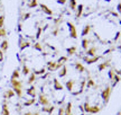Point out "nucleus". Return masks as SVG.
Instances as JSON below:
<instances>
[{
  "mask_svg": "<svg viewBox=\"0 0 121 115\" xmlns=\"http://www.w3.org/2000/svg\"><path fill=\"white\" fill-rule=\"evenodd\" d=\"M10 84L13 86V90L15 91L16 96L22 98V82L18 79H10Z\"/></svg>",
  "mask_w": 121,
  "mask_h": 115,
  "instance_id": "1",
  "label": "nucleus"
},
{
  "mask_svg": "<svg viewBox=\"0 0 121 115\" xmlns=\"http://www.w3.org/2000/svg\"><path fill=\"white\" fill-rule=\"evenodd\" d=\"M111 91H112L111 86H107V87L102 90V93H101V97H102V101H103L104 104H108L109 99H110V96H111Z\"/></svg>",
  "mask_w": 121,
  "mask_h": 115,
  "instance_id": "2",
  "label": "nucleus"
},
{
  "mask_svg": "<svg viewBox=\"0 0 121 115\" xmlns=\"http://www.w3.org/2000/svg\"><path fill=\"white\" fill-rule=\"evenodd\" d=\"M67 27H69V36L72 37V38H74V40H76L78 38V31H76V27L74 26L73 23L69 22L67 23Z\"/></svg>",
  "mask_w": 121,
  "mask_h": 115,
  "instance_id": "3",
  "label": "nucleus"
},
{
  "mask_svg": "<svg viewBox=\"0 0 121 115\" xmlns=\"http://www.w3.org/2000/svg\"><path fill=\"white\" fill-rule=\"evenodd\" d=\"M38 103L42 106H48L49 105V99L45 94H39L38 96Z\"/></svg>",
  "mask_w": 121,
  "mask_h": 115,
  "instance_id": "4",
  "label": "nucleus"
},
{
  "mask_svg": "<svg viewBox=\"0 0 121 115\" xmlns=\"http://www.w3.org/2000/svg\"><path fill=\"white\" fill-rule=\"evenodd\" d=\"M101 58L102 57H100V55H95V57H87V55H85L83 58V60L86 62V64H93V63L99 61Z\"/></svg>",
  "mask_w": 121,
  "mask_h": 115,
  "instance_id": "5",
  "label": "nucleus"
},
{
  "mask_svg": "<svg viewBox=\"0 0 121 115\" xmlns=\"http://www.w3.org/2000/svg\"><path fill=\"white\" fill-rule=\"evenodd\" d=\"M30 46V42L27 40H24L22 37H20L19 38V49H20V51H22V50H25L26 48H29Z\"/></svg>",
  "mask_w": 121,
  "mask_h": 115,
  "instance_id": "6",
  "label": "nucleus"
},
{
  "mask_svg": "<svg viewBox=\"0 0 121 115\" xmlns=\"http://www.w3.org/2000/svg\"><path fill=\"white\" fill-rule=\"evenodd\" d=\"M39 7H40V9H42V11H43L44 14H46V15H48V16H53V10L48 6H46L45 4H40L39 5Z\"/></svg>",
  "mask_w": 121,
  "mask_h": 115,
  "instance_id": "7",
  "label": "nucleus"
},
{
  "mask_svg": "<svg viewBox=\"0 0 121 115\" xmlns=\"http://www.w3.org/2000/svg\"><path fill=\"white\" fill-rule=\"evenodd\" d=\"M53 87H54V89L55 90H57V91H60V90H63V85L60 84V81H58V79H56V78H54L53 79Z\"/></svg>",
  "mask_w": 121,
  "mask_h": 115,
  "instance_id": "8",
  "label": "nucleus"
},
{
  "mask_svg": "<svg viewBox=\"0 0 121 115\" xmlns=\"http://www.w3.org/2000/svg\"><path fill=\"white\" fill-rule=\"evenodd\" d=\"M15 91L13 90V88H10V89H7L6 91L4 93V99H10V98H13L15 97Z\"/></svg>",
  "mask_w": 121,
  "mask_h": 115,
  "instance_id": "9",
  "label": "nucleus"
},
{
  "mask_svg": "<svg viewBox=\"0 0 121 115\" xmlns=\"http://www.w3.org/2000/svg\"><path fill=\"white\" fill-rule=\"evenodd\" d=\"M56 66H57V62L56 61H47V70L49 71V72L57 71L56 70Z\"/></svg>",
  "mask_w": 121,
  "mask_h": 115,
  "instance_id": "10",
  "label": "nucleus"
},
{
  "mask_svg": "<svg viewBox=\"0 0 121 115\" xmlns=\"http://www.w3.org/2000/svg\"><path fill=\"white\" fill-rule=\"evenodd\" d=\"M74 85H75V80H73V79H69V81H66V84H65V87H66V89L69 90V93H73Z\"/></svg>",
  "mask_w": 121,
  "mask_h": 115,
  "instance_id": "11",
  "label": "nucleus"
},
{
  "mask_svg": "<svg viewBox=\"0 0 121 115\" xmlns=\"http://www.w3.org/2000/svg\"><path fill=\"white\" fill-rule=\"evenodd\" d=\"M96 51H98V49L95 46H91V48H89L85 51V54H86L87 57H95L96 55Z\"/></svg>",
  "mask_w": 121,
  "mask_h": 115,
  "instance_id": "12",
  "label": "nucleus"
},
{
  "mask_svg": "<svg viewBox=\"0 0 121 115\" xmlns=\"http://www.w3.org/2000/svg\"><path fill=\"white\" fill-rule=\"evenodd\" d=\"M64 115H73L72 113V103L69 102L64 107Z\"/></svg>",
  "mask_w": 121,
  "mask_h": 115,
  "instance_id": "13",
  "label": "nucleus"
},
{
  "mask_svg": "<svg viewBox=\"0 0 121 115\" xmlns=\"http://www.w3.org/2000/svg\"><path fill=\"white\" fill-rule=\"evenodd\" d=\"M42 111L45 112V113H47L48 115H52L53 112L55 111V106H53V105H48V106H43V108H42Z\"/></svg>",
  "mask_w": 121,
  "mask_h": 115,
  "instance_id": "14",
  "label": "nucleus"
},
{
  "mask_svg": "<svg viewBox=\"0 0 121 115\" xmlns=\"http://www.w3.org/2000/svg\"><path fill=\"white\" fill-rule=\"evenodd\" d=\"M27 94H28V96H30L31 98H35L36 97V87L35 86H30L29 88H27Z\"/></svg>",
  "mask_w": 121,
  "mask_h": 115,
  "instance_id": "15",
  "label": "nucleus"
},
{
  "mask_svg": "<svg viewBox=\"0 0 121 115\" xmlns=\"http://www.w3.org/2000/svg\"><path fill=\"white\" fill-rule=\"evenodd\" d=\"M91 28H92V26H91V25H85V26L83 27V29H82V33H81V35H82L83 37H85V36H87L89 34H90Z\"/></svg>",
  "mask_w": 121,
  "mask_h": 115,
  "instance_id": "16",
  "label": "nucleus"
},
{
  "mask_svg": "<svg viewBox=\"0 0 121 115\" xmlns=\"http://www.w3.org/2000/svg\"><path fill=\"white\" fill-rule=\"evenodd\" d=\"M108 67H110V60H107V61L100 63L99 67H98V69H99V71H103V70H105Z\"/></svg>",
  "mask_w": 121,
  "mask_h": 115,
  "instance_id": "17",
  "label": "nucleus"
},
{
  "mask_svg": "<svg viewBox=\"0 0 121 115\" xmlns=\"http://www.w3.org/2000/svg\"><path fill=\"white\" fill-rule=\"evenodd\" d=\"M74 67H75V69H76V70H78V72H81V73L85 71V67L83 66L81 62H78V61H76L75 63H74Z\"/></svg>",
  "mask_w": 121,
  "mask_h": 115,
  "instance_id": "18",
  "label": "nucleus"
},
{
  "mask_svg": "<svg viewBox=\"0 0 121 115\" xmlns=\"http://www.w3.org/2000/svg\"><path fill=\"white\" fill-rule=\"evenodd\" d=\"M81 44H82V49L84 50V51H86V50L90 48V40H89V38H85V37H83Z\"/></svg>",
  "mask_w": 121,
  "mask_h": 115,
  "instance_id": "19",
  "label": "nucleus"
},
{
  "mask_svg": "<svg viewBox=\"0 0 121 115\" xmlns=\"http://www.w3.org/2000/svg\"><path fill=\"white\" fill-rule=\"evenodd\" d=\"M66 75H67V67L64 64L58 71V76H60V78H64Z\"/></svg>",
  "mask_w": 121,
  "mask_h": 115,
  "instance_id": "20",
  "label": "nucleus"
},
{
  "mask_svg": "<svg viewBox=\"0 0 121 115\" xmlns=\"http://www.w3.org/2000/svg\"><path fill=\"white\" fill-rule=\"evenodd\" d=\"M8 48H9V43L7 40H4L0 43V50H1L2 52H6V51L8 50Z\"/></svg>",
  "mask_w": 121,
  "mask_h": 115,
  "instance_id": "21",
  "label": "nucleus"
},
{
  "mask_svg": "<svg viewBox=\"0 0 121 115\" xmlns=\"http://www.w3.org/2000/svg\"><path fill=\"white\" fill-rule=\"evenodd\" d=\"M66 52H67L69 57H72V55H74V54L78 52V49H76V46H69V48H67Z\"/></svg>",
  "mask_w": 121,
  "mask_h": 115,
  "instance_id": "22",
  "label": "nucleus"
},
{
  "mask_svg": "<svg viewBox=\"0 0 121 115\" xmlns=\"http://www.w3.org/2000/svg\"><path fill=\"white\" fill-rule=\"evenodd\" d=\"M1 113H2V115H10V111H9L7 103H6V99H4V104H2V111H1Z\"/></svg>",
  "mask_w": 121,
  "mask_h": 115,
  "instance_id": "23",
  "label": "nucleus"
},
{
  "mask_svg": "<svg viewBox=\"0 0 121 115\" xmlns=\"http://www.w3.org/2000/svg\"><path fill=\"white\" fill-rule=\"evenodd\" d=\"M83 9H84V6H83V5H78V7H76V19L80 17H82Z\"/></svg>",
  "mask_w": 121,
  "mask_h": 115,
  "instance_id": "24",
  "label": "nucleus"
},
{
  "mask_svg": "<svg viewBox=\"0 0 121 115\" xmlns=\"http://www.w3.org/2000/svg\"><path fill=\"white\" fill-rule=\"evenodd\" d=\"M36 79H37V76L35 75L34 72H31V73H29V78L27 80V82H28V85H33L36 81Z\"/></svg>",
  "mask_w": 121,
  "mask_h": 115,
  "instance_id": "25",
  "label": "nucleus"
},
{
  "mask_svg": "<svg viewBox=\"0 0 121 115\" xmlns=\"http://www.w3.org/2000/svg\"><path fill=\"white\" fill-rule=\"evenodd\" d=\"M100 111H101V107L99 105H93L90 108V114H98Z\"/></svg>",
  "mask_w": 121,
  "mask_h": 115,
  "instance_id": "26",
  "label": "nucleus"
},
{
  "mask_svg": "<svg viewBox=\"0 0 121 115\" xmlns=\"http://www.w3.org/2000/svg\"><path fill=\"white\" fill-rule=\"evenodd\" d=\"M69 7L71 8V10H75L78 7L76 0H69Z\"/></svg>",
  "mask_w": 121,
  "mask_h": 115,
  "instance_id": "27",
  "label": "nucleus"
},
{
  "mask_svg": "<svg viewBox=\"0 0 121 115\" xmlns=\"http://www.w3.org/2000/svg\"><path fill=\"white\" fill-rule=\"evenodd\" d=\"M38 6V1L37 0H30L29 2L27 4V7L28 8H36Z\"/></svg>",
  "mask_w": 121,
  "mask_h": 115,
  "instance_id": "28",
  "label": "nucleus"
},
{
  "mask_svg": "<svg viewBox=\"0 0 121 115\" xmlns=\"http://www.w3.org/2000/svg\"><path fill=\"white\" fill-rule=\"evenodd\" d=\"M82 107H83V112H85V113H89V114H90V108H91L90 103H89V102H85L82 105Z\"/></svg>",
  "mask_w": 121,
  "mask_h": 115,
  "instance_id": "29",
  "label": "nucleus"
},
{
  "mask_svg": "<svg viewBox=\"0 0 121 115\" xmlns=\"http://www.w3.org/2000/svg\"><path fill=\"white\" fill-rule=\"evenodd\" d=\"M29 73H30L29 67L27 66V64H24V66H22V75H24V76H28Z\"/></svg>",
  "mask_w": 121,
  "mask_h": 115,
  "instance_id": "30",
  "label": "nucleus"
},
{
  "mask_svg": "<svg viewBox=\"0 0 121 115\" xmlns=\"http://www.w3.org/2000/svg\"><path fill=\"white\" fill-rule=\"evenodd\" d=\"M120 80H121V76H119V75H117V73H116L114 78L111 80V81H112V86H113V87H114V86H116V85H117Z\"/></svg>",
  "mask_w": 121,
  "mask_h": 115,
  "instance_id": "31",
  "label": "nucleus"
},
{
  "mask_svg": "<svg viewBox=\"0 0 121 115\" xmlns=\"http://www.w3.org/2000/svg\"><path fill=\"white\" fill-rule=\"evenodd\" d=\"M34 73L36 76H43L46 73V69H45V68H42V69H39V70H35Z\"/></svg>",
  "mask_w": 121,
  "mask_h": 115,
  "instance_id": "32",
  "label": "nucleus"
},
{
  "mask_svg": "<svg viewBox=\"0 0 121 115\" xmlns=\"http://www.w3.org/2000/svg\"><path fill=\"white\" fill-rule=\"evenodd\" d=\"M35 102H36L35 98H30V99H28V101H26V102L24 103V106H31V105L35 104Z\"/></svg>",
  "mask_w": 121,
  "mask_h": 115,
  "instance_id": "33",
  "label": "nucleus"
},
{
  "mask_svg": "<svg viewBox=\"0 0 121 115\" xmlns=\"http://www.w3.org/2000/svg\"><path fill=\"white\" fill-rule=\"evenodd\" d=\"M19 77H20L19 70H18V69H16V70H13V75H11V79H19Z\"/></svg>",
  "mask_w": 121,
  "mask_h": 115,
  "instance_id": "34",
  "label": "nucleus"
},
{
  "mask_svg": "<svg viewBox=\"0 0 121 115\" xmlns=\"http://www.w3.org/2000/svg\"><path fill=\"white\" fill-rule=\"evenodd\" d=\"M34 49L39 51V52H42L43 51V46H42V43H39V42H36L34 44Z\"/></svg>",
  "mask_w": 121,
  "mask_h": 115,
  "instance_id": "35",
  "label": "nucleus"
},
{
  "mask_svg": "<svg viewBox=\"0 0 121 115\" xmlns=\"http://www.w3.org/2000/svg\"><path fill=\"white\" fill-rule=\"evenodd\" d=\"M94 86H95L94 81L91 79V78H89V79H87V82H86V87L87 88H91V87H94Z\"/></svg>",
  "mask_w": 121,
  "mask_h": 115,
  "instance_id": "36",
  "label": "nucleus"
},
{
  "mask_svg": "<svg viewBox=\"0 0 121 115\" xmlns=\"http://www.w3.org/2000/svg\"><path fill=\"white\" fill-rule=\"evenodd\" d=\"M58 33H60V26H55L54 27V29L52 31V35L53 36H57L58 35Z\"/></svg>",
  "mask_w": 121,
  "mask_h": 115,
  "instance_id": "37",
  "label": "nucleus"
},
{
  "mask_svg": "<svg viewBox=\"0 0 121 115\" xmlns=\"http://www.w3.org/2000/svg\"><path fill=\"white\" fill-rule=\"evenodd\" d=\"M109 78H110V79L112 80L113 78H114V76H116V72H114V69H113V68H111V69H110V70H109Z\"/></svg>",
  "mask_w": 121,
  "mask_h": 115,
  "instance_id": "38",
  "label": "nucleus"
},
{
  "mask_svg": "<svg viewBox=\"0 0 121 115\" xmlns=\"http://www.w3.org/2000/svg\"><path fill=\"white\" fill-rule=\"evenodd\" d=\"M7 35V31H6V28L2 27V28H0V37H6Z\"/></svg>",
  "mask_w": 121,
  "mask_h": 115,
  "instance_id": "39",
  "label": "nucleus"
},
{
  "mask_svg": "<svg viewBox=\"0 0 121 115\" xmlns=\"http://www.w3.org/2000/svg\"><path fill=\"white\" fill-rule=\"evenodd\" d=\"M62 22H63V18H62V17H58V18H56V19L54 20V25H55V26H60V24Z\"/></svg>",
  "mask_w": 121,
  "mask_h": 115,
  "instance_id": "40",
  "label": "nucleus"
},
{
  "mask_svg": "<svg viewBox=\"0 0 121 115\" xmlns=\"http://www.w3.org/2000/svg\"><path fill=\"white\" fill-rule=\"evenodd\" d=\"M4 25V15H0V28H2Z\"/></svg>",
  "mask_w": 121,
  "mask_h": 115,
  "instance_id": "41",
  "label": "nucleus"
},
{
  "mask_svg": "<svg viewBox=\"0 0 121 115\" xmlns=\"http://www.w3.org/2000/svg\"><path fill=\"white\" fill-rule=\"evenodd\" d=\"M30 16H31V14H30V13L24 14V15H22V20H26V19H28Z\"/></svg>",
  "mask_w": 121,
  "mask_h": 115,
  "instance_id": "42",
  "label": "nucleus"
},
{
  "mask_svg": "<svg viewBox=\"0 0 121 115\" xmlns=\"http://www.w3.org/2000/svg\"><path fill=\"white\" fill-rule=\"evenodd\" d=\"M42 32H43L42 27H38V28H37V33H36V38H39V37H40V34H42Z\"/></svg>",
  "mask_w": 121,
  "mask_h": 115,
  "instance_id": "43",
  "label": "nucleus"
},
{
  "mask_svg": "<svg viewBox=\"0 0 121 115\" xmlns=\"http://www.w3.org/2000/svg\"><path fill=\"white\" fill-rule=\"evenodd\" d=\"M57 115H64V107H60L58 108V114Z\"/></svg>",
  "mask_w": 121,
  "mask_h": 115,
  "instance_id": "44",
  "label": "nucleus"
},
{
  "mask_svg": "<svg viewBox=\"0 0 121 115\" xmlns=\"http://www.w3.org/2000/svg\"><path fill=\"white\" fill-rule=\"evenodd\" d=\"M67 2V0H57V4H60V5H65Z\"/></svg>",
  "mask_w": 121,
  "mask_h": 115,
  "instance_id": "45",
  "label": "nucleus"
},
{
  "mask_svg": "<svg viewBox=\"0 0 121 115\" xmlns=\"http://www.w3.org/2000/svg\"><path fill=\"white\" fill-rule=\"evenodd\" d=\"M4 61V52L0 50V62H2Z\"/></svg>",
  "mask_w": 121,
  "mask_h": 115,
  "instance_id": "46",
  "label": "nucleus"
},
{
  "mask_svg": "<svg viewBox=\"0 0 121 115\" xmlns=\"http://www.w3.org/2000/svg\"><path fill=\"white\" fill-rule=\"evenodd\" d=\"M117 10L121 14V2H119V4H118V6H117Z\"/></svg>",
  "mask_w": 121,
  "mask_h": 115,
  "instance_id": "47",
  "label": "nucleus"
},
{
  "mask_svg": "<svg viewBox=\"0 0 121 115\" xmlns=\"http://www.w3.org/2000/svg\"><path fill=\"white\" fill-rule=\"evenodd\" d=\"M22 115H34V114H33L31 112H26V113H24Z\"/></svg>",
  "mask_w": 121,
  "mask_h": 115,
  "instance_id": "48",
  "label": "nucleus"
},
{
  "mask_svg": "<svg viewBox=\"0 0 121 115\" xmlns=\"http://www.w3.org/2000/svg\"><path fill=\"white\" fill-rule=\"evenodd\" d=\"M18 31H22V24L18 25Z\"/></svg>",
  "mask_w": 121,
  "mask_h": 115,
  "instance_id": "49",
  "label": "nucleus"
},
{
  "mask_svg": "<svg viewBox=\"0 0 121 115\" xmlns=\"http://www.w3.org/2000/svg\"><path fill=\"white\" fill-rule=\"evenodd\" d=\"M34 115H39V113L38 112H36V113H34Z\"/></svg>",
  "mask_w": 121,
  "mask_h": 115,
  "instance_id": "50",
  "label": "nucleus"
},
{
  "mask_svg": "<svg viewBox=\"0 0 121 115\" xmlns=\"http://www.w3.org/2000/svg\"><path fill=\"white\" fill-rule=\"evenodd\" d=\"M104 1H107V2H109V1H111V0H104Z\"/></svg>",
  "mask_w": 121,
  "mask_h": 115,
  "instance_id": "51",
  "label": "nucleus"
},
{
  "mask_svg": "<svg viewBox=\"0 0 121 115\" xmlns=\"http://www.w3.org/2000/svg\"><path fill=\"white\" fill-rule=\"evenodd\" d=\"M80 115H85V114H84V113H82V114H80Z\"/></svg>",
  "mask_w": 121,
  "mask_h": 115,
  "instance_id": "52",
  "label": "nucleus"
},
{
  "mask_svg": "<svg viewBox=\"0 0 121 115\" xmlns=\"http://www.w3.org/2000/svg\"><path fill=\"white\" fill-rule=\"evenodd\" d=\"M120 15H121V14H120Z\"/></svg>",
  "mask_w": 121,
  "mask_h": 115,
  "instance_id": "53",
  "label": "nucleus"
}]
</instances>
